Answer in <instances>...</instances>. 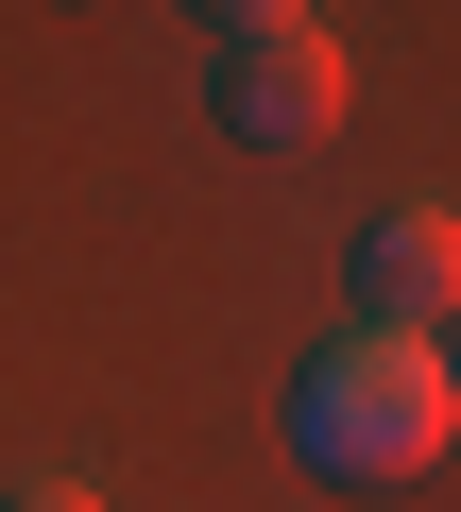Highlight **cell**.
I'll list each match as a JSON object with an SVG mask.
<instances>
[{
	"mask_svg": "<svg viewBox=\"0 0 461 512\" xmlns=\"http://www.w3.org/2000/svg\"><path fill=\"white\" fill-rule=\"evenodd\" d=\"M0 512H103L86 478H18V495H0Z\"/></svg>",
	"mask_w": 461,
	"mask_h": 512,
	"instance_id": "obj_5",
	"label": "cell"
},
{
	"mask_svg": "<svg viewBox=\"0 0 461 512\" xmlns=\"http://www.w3.org/2000/svg\"><path fill=\"white\" fill-rule=\"evenodd\" d=\"M444 444H461L444 342H393V325L308 342V376H291V461H308V478H342V495H427Z\"/></svg>",
	"mask_w": 461,
	"mask_h": 512,
	"instance_id": "obj_1",
	"label": "cell"
},
{
	"mask_svg": "<svg viewBox=\"0 0 461 512\" xmlns=\"http://www.w3.org/2000/svg\"><path fill=\"white\" fill-rule=\"evenodd\" d=\"M188 18H205L222 52H240V35H308V0H188Z\"/></svg>",
	"mask_w": 461,
	"mask_h": 512,
	"instance_id": "obj_4",
	"label": "cell"
},
{
	"mask_svg": "<svg viewBox=\"0 0 461 512\" xmlns=\"http://www.w3.org/2000/svg\"><path fill=\"white\" fill-rule=\"evenodd\" d=\"M444 308H461V222H444V205H393V222L359 239V325L444 342Z\"/></svg>",
	"mask_w": 461,
	"mask_h": 512,
	"instance_id": "obj_3",
	"label": "cell"
},
{
	"mask_svg": "<svg viewBox=\"0 0 461 512\" xmlns=\"http://www.w3.org/2000/svg\"><path fill=\"white\" fill-rule=\"evenodd\" d=\"M342 103H359V69H342L325 35H240V52L205 69V120L240 137V154H325Z\"/></svg>",
	"mask_w": 461,
	"mask_h": 512,
	"instance_id": "obj_2",
	"label": "cell"
}]
</instances>
